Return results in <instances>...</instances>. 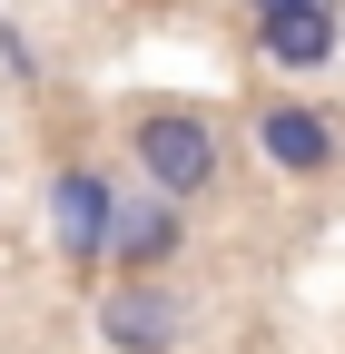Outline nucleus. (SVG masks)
Returning <instances> with one entry per match:
<instances>
[{"label":"nucleus","mask_w":345,"mask_h":354,"mask_svg":"<svg viewBox=\"0 0 345 354\" xmlns=\"http://www.w3.org/2000/svg\"><path fill=\"white\" fill-rule=\"evenodd\" d=\"M128 158H139V177L168 187V197H207L227 177L218 118H207V109H178V99H148L139 118H128Z\"/></svg>","instance_id":"f257e3e1"},{"label":"nucleus","mask_w":345,"mask_h":354,"mask_svg":"<svg viewBox=\"0 0 345 354\" xmlns=\"http://www.w3.org/2000/svg\"><path fill=\"white\" fill-rule=\"evenodd\" d=\"M256 158H267L276 177H335L345 167V109L267 99V109H256Z\"/></svg>","instance_id":"f03ea898"},{"label":"nucleus","mask_w":345,"mask_h":354,"mask_svg":"<svg viewBox=\"0 0 345 354\" xmlns=\"http://www.w3.org/2000/svg\"><path fill=\"white\" fill-rule=\"evenodd\" d=\"M168 256H188V197H168V187H118L109 207V256L118 276H158Z\"/></svg>","instance_id":"7ed1b4c3"},{"label":"nucleus","mask_w":345,"mask_h":354,"mask_svg":"<svg viewBox=\"0 0 345 354\" xmlns=\"http://www.w3.org/2000/svg\"><path fill=\"white\" fill-rule=\"evenodd\" d=\"M247 30L267 69H326L345 50V0H276V10H247Z\"/></svg>","instance_id":"20e7f679"},{"label":"nucleus","mask_w":345,"mask_h":354,"mask_svg":"<svg viewBox=\"0 0 345 354\" xmlns=\"http://www.w3.org/2000/svg\"><path fill=\"white\" fill-rule=\"evenodd\" d=\"M109 207H118V177L109 167H60L50 177V236L69 266H99L109 256Z\"/></svg>","instance_id":"39448f33"},{"label":"nucleus","mask_w":345,"mask_h":354,"mask_svg":"<svg viewBox=\"0 0 345 354\" xmlns=\"http://www.w3.org/2000/svg\"><path fill=\"white\" fill-rule=\"evenodd\" d=\"M188 335V315H178V295H168L158 276H118L109 286V305H99V344H178Z\"/></svg>","instance_id":"423d86ee"},{"label":"nucleus","mask_w":345,"mask_h":354,"mask_svg":"<svg viewBox=\"0 0 345 354\" xmlns=\"http://www.w3.org/2000/svg\"><path fill=\"white\" fill-rule=\"evenodd\" d=\"M0 69H10V79H39V50H30L20 20H0Z\"/></svg>","instance_id":"0eeeda50"},{"label":"nucleus","mask_w":345,"mask_h":354,"mask_svg":"<svg viewBox=\"0 0 345 354\" xmlns=\"http://www.w3.org/2000/svg\"><path fill=\"white\" fill-rule=\"evenodd\" d=\"M247 10H276V0H247Z\"/></svg>","instance_id":"6e6552de"}]
</instances>
